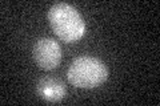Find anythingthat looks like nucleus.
Wrapping results in <instances>:
<instances>
[{"label":"nucleus","instance_id":"7ed1b4c3","mask_svg":"<svg viewBox=\"0 0 160 106\" xmlns=\"http://www.w3.org/2000/svg\"><path fill=\"white\" fill-rule=\"evenodd\" d=\"M32 56L35 62L44 70H52L62 61V48L52 39H39L33 45Z\"/></svg>","mask_w":160,"mask_h":106},{"label":"nucleus","instance_id":"20e7f679","mask_svg":"<svg viewBox=\"0 0 160 106\" xmlns=\"http://www.w3.org/2000/svg\"><path fill=\"white\" fill-rule=\"evenodd\" d=\"M36 93L47 102H60L67 94L64 82L55 77H43L38 81Z\"/></svg>","mask_w":160,"mask_h":106},{"label":"nucleus","instance_id":"f03ea898","mask_svg":"<svg viewBox=\"0 0 160 106\" xmlns=\"http://www.w3.org/2000/svg\"><path fill=\"white\" fill-rule=\"evenodd\" d=\"M68 81L76 88L92 89L100 86L108 77V69L102 60L91 56L75 58L67 72Z\"/></svg>","mask_w":160,"mask_h":106},{"label":"nucleus","instance_id":"f257e3e1","mask_svg":"<svg viewBox=\"0 0 160 106\" xmlns=\"http://www.w3.org/2000/svg\"><path fill=\"white\" fill-rule=\"evenodd\" d=\"M48 21L55 35L66 43L82 39L86 32V23L73 6L68 3H56L48 11Z\"/></svg>","mask_w":160,"mask_h":106}]
</instances>
